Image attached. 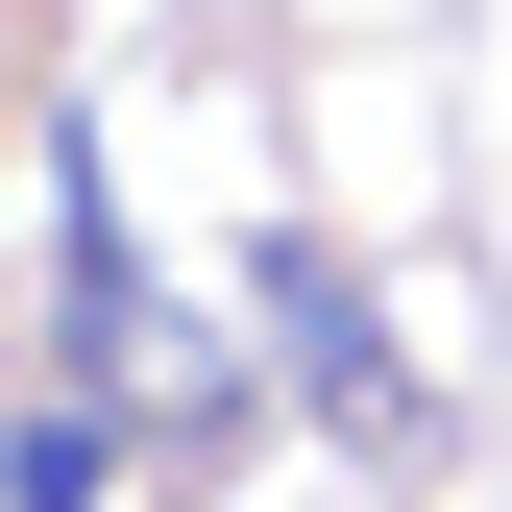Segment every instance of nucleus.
I'll list each match as a JSON object with an SVG mask.
<instances>
[{
    "label": "nucleus",
    "mask_w": 512,
    "mask_h": 512,
    "mask_svg": "<svg viewBox=\"0 0 512 512\" xmlns=\"http://www.w3.org/2000/svg\"><path fill=\"white\" fill-rule=\"evenodd\" d=\"M49 269H74V317H49V342H74V391L122 415V391L171 366V293H147V244H122V171H98V122L49 147Z\"/></svg>",
    "instance_id": "f257e3e1"
},
{
    "label": "nucleus",
    "mask_w": 512,
    "mask_h": 512,
    "mask_svg": "<svg viewBox=\"0 0 512 512\" xmlns=\"http://www.w3.org/2000/svg\"><path fill=\"white\" fill-rule=\"evenodd\" d=\"M244 293H269V342H293V391L342 415V439H391V415H415V366H391V317H366V269H342L317 220H269V244H244Z\"/></svg>",
    "instance_id": "f03ea898"
},
{
    "label": "nucleus",
    "mask_w": 512,
    "mask_h": 512,
    "mask_svg": "<svg viewBox=\"0 0 512 512\" xmlns=\"http://www.w3.org/2000/svg\"><path fill=\"white\" fill-rule=\"evenodd\" d=\"M0 512H122V415H98V391H49L25 439H0Z\"/></svg>",
    "instance_id": "7ed1b4c3"
}]
</instances>
